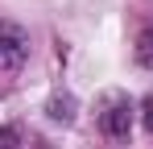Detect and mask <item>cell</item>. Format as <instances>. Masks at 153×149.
I'll list each match as a JSON object with an SVG mask.
<instances>
[{"label":"cell","mask_w":153,"mask_h":149,"mask_svg":"<svg viewBox=\"0 0 153 149\" xmlns=\"http://www.w3.org/2000/svg\"><path fill=\"white\" fill-rule=\"evenodd\" d=\"M29 58V37L21 25L0 21V71H17L21 62Z\"/></svg>","instance_id":"1"},{"label":"cell","mask_w":153,"mask_h":149,"mask_svg":"<svg viewBox=\"0 0 153 149\" xmlns=\"http://www.w3.org/2000/svg\"><path fill=\"white\" fill-rule=\"evenodd\" d=\"M100 128L108 137H128V128H132V104L128 95H108L103 99V112H100Z\"/></svg>","instance_id":"2"},{"label":"cell","mask_w":153,"mask_h":149,"mask_svg":"<svg viewBox=\"0 0 153 149\" xmlns=\"http://www.w3.org/2000/svg\"><path fill=\"white\" fill-rule=\"evenodd\" d=\"M137 62H141L145 71H153V25H145V29L137 33Z\"/></svg>","instance_id":"3"},{"label":"cell","mask_w":153,"mask_h":149,"mask_svg":"<svg viewBox=\"0 0 153 149\" xmlns=\"http://www.w3.org/2000/svg\"><path fill=\"white\" fill-rule=\"evenodd\" d=\"M50 116L62 120V124H71L75 120V95H54L50 99Z\"/></svg>","instance_id":"4"},{"label":"cell","mask_w":153,"mask_h":149,"mask_svg":"<svg viewBox=\"0 0 153 149\" xmlns=\"http://www.w3.org/2000/svg\"><path fill=\"white\" fill-rule=\"evenodd\" d=\"M0 149H21V128L17 124H4L0 128Z\"/></svg>","instance_id":"5"},{"label":"cell","mask_w":153,"mask_h":149,"mask_svg":"<svg viewBox=\"0 0 153 149\" xmlns=\"http://www.w3.org/2000/svg\"><path fill=\"white\" fill-rule=\"evenodd\" d=\"M141 120H145V128L153 133V91H149L145 99H141Z\"/></svg>","instance_id":"6"}]
</instances>
